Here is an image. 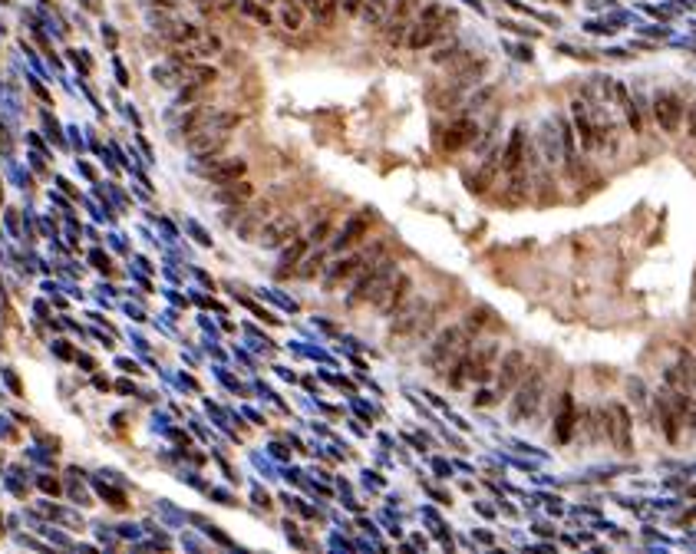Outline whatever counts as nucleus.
Wrapping results in <instances>:
<instances>
[{"label":"nucleus","instance_id":"nucleus-21","mask_svg":"<svg viewBox=\"0 0 696 554\" xmlns=\"http://www.w3.org/2000/svg\"><path fill=\"white\" fill-rule=\"evenodd\" d=\"M307 244H310V241L297 235V238H294V244H291V248L284 251L281 268H277V277H287V274H291V271H294V268H297V264H301V258H304V254H307Z\"/></svg>","mask_w":696,"mask_h":554},{"label":"nucleus","instance_id":"nucleus-18","mask_svg":"<svg viewBox=\"0 0 696 554\" xmlns=\"http://www.w3.org/2000/svg\"><path fill=\"white\" fill-rule=\"evenodd\" d=\"M439 37H442V30H435V27H429V23L416 20V23H409V33H406V40H402V44L409 46V50H423V46H433Z\"/></svg>","mask_w":696,"mask_h":554},{"label":"nucleus","instance_id":"nucleus-3","mask_svg":"<svg viewBox=\"0 0 696 554\" xmlns=\"http://www.w3.org/2000/svg\"><path fill=\"white\" fill-rule=\"evenodd\" d=\"M544 390H548V380H544L541 369H528L522 376V383L515 386V396H511V406H508V419L511 423H528L534 413H538V406L544 400Z\"/></svg>","mask_w":696,"mask_h":554},{"label":"nucleus","instance_id":"nucleus-10","mask_svg":"<svg viewBox=\"0 0 696 554\" xmlns=\"http://www.w3.org/2000/svg\"><path fill=\"white\" fill-rule=\"evenodd\" d=\"M409 291H413V277L400 271V274H396V277L390 281V287L383 291V297L376 301V307H380V310H383L386 317H393L402 304H406V301H409Z\"/></svg>","mask_w":696,"mask_h":554},{"label":"nucleus","instance_id":"nucleus-14","mask_svg":"<svg viewBox=\"0 0 696 554\" xmlns=\"http://www.w3.org/2000/svg\"><path fill=\"white\" fill-rule=\"evenodd\" d=\"M370 235V221L363 215H357V218H350L347 225L337 231V238L330 241V248L334 251H343V248H353V244H360V241L367 238Z\"/></svg>","mask_w":696,"mask_h":554},{"label":"nucleus","instance_id":"nucleus-7","mask_svg":"<svg viewBox=\"0 0 696 554\" xmlns=\"http://www.w3.org/2000/svg\"><path fill=\"white\" fill-rule=\"evenodd\" d=\"M571 112H574V129L584 142V149H600V132H598V119H594V109H591L588 99H574L571 103Z\"/></svg>","mask_w":696,"mask_h":554},{"label":"nucleus","instance_id":"nucleus-1","mask_svg":"<svg viewBox=\"0 0 696 554\" xmlns=\"http://www.w3.org/2000/svg\"><path fill=\"white\" fill-rule=\"evenodd\" d=\"M396 274H400V268L393 258H376L373 264H367L357 274V287L350 291V304H376Z\"/></svg>","mask_w":696,"mask_h":554},{"label":"nucleus","instance_id":"nucleus-30","mask_svg":"<svg viewBox=\"0 0 696 554\" xmlns=\"http://www.w3.org/2000/svg\"><path fill=\"white\" fill-rule=\"evenodd\" d=\"M690 136H693V139H696V109H693V112H690Z\"/></svg>","mask_w":696,"mask_h":554},{"label":"nucleus","instance_id":"nucleus-23","mask_svg":"<svg viewBox=\"0 0 696 554\" xmlns=\"http://www.w3.org/2000/svg\"><path fill=\"white\" fill-rule=\"evenodd\" d=\"M297 277H304V281H310V277H317V274L324 271V254L320 251H307L304 258H301V264L294 268Z\"/></svg>","mask_w":696,"mask_h":554},{"label":"nucleus","instance_id":"nucleus-32","mask_svg":"<svg viewBox=\"0 0 696 554\" xmlns=\"http://www.w3.org/2000/svg\"><path fill=\"white\" fill-rule=\"evenodd\" d=\"M155 4H162L165 11H172V7H175V0H155Z\"/></svg>","mask_w":696,"mask_h":554},{"label":"nucleus","instance_id":"nucleus-9","mask_svg":"<svg viewBox=\"0 0 696 554\" xmlns=\"http://www.w3.org/2000/svg\"><path fill=\"white\" fill-rule=\"evenodd\" d=\"M475 132H479V126H475V119H468V116L449 122V129L442 132V152H462V149H468L475 142Z\"/></svg>","mask_w":696,"mask_h":554},{"label":"nucleus","instance_id":"nucleus-5","mask_svg":"<svg viewBox=\"0 0 696 554\" xmlns=\"http://www.w3.org/2000/svg\"><path fill=\"white\" fill-rule=\"evenodd\" d=\"M297 235H301V218L291 215V211H277V215L258 231V241H261L264 248H281V244H287V241L297 238Z\"/></svg>","mask_w":696,"mask_h":554},{"label":"nucleus","instance_id":"nucleus-16","mask_svg":"<svg viewBox=\"0 0 696 554\" xmlns=\"http://www.w3.org/2000/svg\"><path fill=\"white\" fill-rule=\"evenodd\" d=\"M525 159H528V155H525V132L515 129L508 145L501 149V172H518V169H525Z\"/></svg>","mask_w":696,"mask_h":554},{"label":"nucleus","instance_id":"nucleus-20","mask_svg":"<svg viewBox=\"0 0 696 554\" xmlns=\"http://www.w3.org/2000/svg\"><path fill=\"white\" fill-rule=\"evenodd\" d=\"M221 202H228V205H248L251 198H254V188H251V182H244V178H238V182H228V185H221Z\"/></svg>","mask_w":696,"mask_h":554},{"label":"nucleus","instance_id":"nucleus-26","mask_svg":"<svg viewBox=\"0 0 696 554\" xmlns=\"http://www.w3.org/2000/svg\"><path fill=\"white\" fill-rule=\"evenodd\" d=\"M416 11H419V0H396V7H393V20H409Z\"/></svg>","mask_w":696,"mask_h":554},{"label":"nucleus","instance_id":"nucleus-13","mask_svg":"<svg viewBox=\"0 0 696 554\" xmlns=\"http://www.w3.org/2000/svg\"><path fill=\"white\" fill-rule=\"evenodd\" d=\"M608 419H610L608 435L614 439V446H617L620 452H631V446H633V439H631V413H627L624 406H610Z\"/></svg>","mask_w":696,"mask_h":554},{"label":"nucleus","instance_id":"nucleus-29","mask_svg":"<svg viewBox=\"0 0 696 554\" xmlns=\"http://www.w3.org/2000/svg\"><path fill=\"white\" fill-rule=\"evenodd\" d=\"M360 7H363V0H343V11L347 13H360Z\"/></svg>","mask_w":696,"mask_h":554},{"label":"nucleus","instance_id":"nucleus-4","mask_svg":"<svg viewBox=\"0 0 696 554\" xmlns=\"http://www.w3.org/2000/svg\"><path fill=\"white\" fill-rule=\"evenodd\" d=\"M426 324H429V304L419 301V297H413V301H406V304L396 310V317H393V324H390V337L393 340L416 337Z\"/></svg>","mask_w":696,"mask_h":554},{"label":"nucleus","instance_id":"nucleus-12","mask_svg":"<svg viewBox=\"0 0 696 554\" xmlns=\"http://www.w3.org/2000/svg\"><path fill=\"white\" fill-rule=\"evenodd\" d=\"M495 360H499V343H492V340L479 343L475 350H468V363H472V380H475V383L492 380Z\"/></svg>","mask_w":696,"mask_h":554},{"label":"nucleus","instance_id":"nucleus-24","mask_svg":"<svg viewBox=\"0 0 696 554\" xmlns=\"http://www.w3.org/2000/svg\"><path fill=\"white\" fill-rule=\"evenodd\" d=\"M485 324H489V310H485V307H479V310H472V314L466 317V324H462V330H466L468 337H475V334H479V330H482V327H485Z\"/></svg>","mask_w":696,"mask_h":554},{"label":"nucleus","instance_id":"nucleus-2","mask_svg":"<svg viewBox=\"0 0 696 554\" xmlns=\"http://www.w3.org/2000/svg\"><path fill=\"white\" fill-rule=\"evenodd\" d=\"M472 350V337H468L462 327H449V330H442L439 337L429 343V350H426V363L439 373V376H446L449 367L456 363V360H462Z\"/></svg>","mask_w":696,"mask_h":554},{"label":"nucleus","instance_id":"nucleus-25","mask_svg":"<svg viewBox=\"0 0 696 554\" xmlns=\"http://www.w3.org/2000/svg\"><path fill=\"white\" fill-rule=\"evenodd\" d=\"M406 33H409V20H390V27H386V44L400 46L402 40H406Z\"/></svg>","mask_w":696,"mask_h":554},{"label":"nucleus","instance_id":"nucleus-27","mask_svg":"<svg viewBox=\"0 0 696 554\" xmlns=\"http://www.w3.org/2000/svg\"><path fill=\"white\" fill-rule=\"evenodd\" d=\"M683 373H686V380H690V390L696 393V363H693V357L690 353H683Z\"/></svg>","mask_w":696,"mask_h":554},{"label":"nucleus","instance_id":"nucleus-28","mask_svg":"<svg viewBox=\"0 0 696 554\" xmlns=\"http://www.w3.org/2000/svg\"><path fill=\"white\" fill-rule=\"evenodd\" d=\"M281 17H284V23H287L291 30H297V27H301V7H287Z\"/></svg>","mask_w":696,"mask_h":554},{"label":"nucleus","instance_id":"nucleus-8","mask_svg":"<svg viewBox=\"0 0 696 554\" xmlns=\"http://www.w3.org/2000/svg\"><path fill=\"white\" fill-rule=\"evenodd\" d=\"M525 376V353L522 350H511L505 353L499 363V380H495V396H508Z\"/></svg>","mask_w":696,"mask_h":554},{"label":"nucleus","instance_id":"nucleus-6","mask_svg":"<svg viewBox=\"0 0 696 554\" xmlns=\"http://www.w3.org/2000/svg\"><path fill=\"white\" fill-rule=\"evenodd\" d=\"M683 99L676 96V93H670V89H664V93H657L653 96V116H657V126L664 132H676L680 129V122H683Z\"/></svg>","mask_w":696,"mask_h":554},{"label":"nucleus","instance_id":"nucleus-19","mask_svg":"<svg viewBox=\"0 0 696 554\" xmlns=\"http://www.w3.org/2000/svg\"><path fill=\"white\" fill-rule=\"evenodd\" d=\"M657 416H660V426H664L667 439H670V442H676V439H680V416H676V409L670 406L667 393H664V396H657Z\"/></svg>","mask_w":696,"mask_h":554},{"label":"nucleus","instance_id":"nucleus-11","mask_svg":"<svg viewBox=\"0 0 696 554\" xmlns=\"http://www.w3.org/2000/svg\"><path fill=\"white\" fill-rule=\"evenodd\" d=\"M244 172H248L244 159H218V155L205 165V169H202V175H205L208 182H215V185L238 182V178H244Z\"/></svg>","mask_w":696,"mask_h":554},{"label":"nucleus","instance_id":"nucleus-17","mask_svg":"<svg viewBox=\"0 0 696 554\" xmlns=\"http://www.w3.org/2000/svg\"><path fill=\"white\" fill-rule=\"evenodd\" d=\"M574 400H571V393L561 396V406H558V419H555V439L558 442H567L571 433H574Z\"/></svg>","mask_w":696,"mask_h":554},{"label":"nucleus","instance_id":"nucleus-15","mask_svg":"<svg viewBox=\"0 0 696 554\" xmlns=\"http://www.w3.org/2000/svg\"><path fill=\"white\" fill-rule=\"evenodd\" d=\"M499 172H501V149H495V152H492L489 159L482 162V169L475 172V178H472V185H468V188H472L475 195H485L492 185L499 182Z\"/></svg>","mask_w":696,"mask_h":554},{"label":"nucleus","instance_id":"nucleus-33","mask_svg":"<svg viewBox=\"0 0 696 554\" xmlns=\"http://www.w3.org/2000/svg\"><path fill=\"white\" fill-rule=\"evenodd\" d=\"M304 7H310V11H317V7H320V0H304Z\"/></svg>","mask_w":696,"mask_h":554},{"label":"nucleus","instance_id":"nucleus-31","mask_svg":"<svg viewBox=\"0 0 696 554\" xmlns=\"http://www.w3.org/2000/svg\"><path fill=\"white\" fill-rule=\"evenodd\" d=\"M231 4H235V0H215V7H218V11H228Z\"/></svg>","mask_w":696,"mask_h":554},{"label":"nucleus","instance_id":"nucleus-22","mask_svg":"<svg viewBox=\"0 0 696 554\" xmlns=\"http://www.w3.org/2000/svg\"><path fill=\"white\" fill-rule=\"evenodd\" d=\"M386 11H390V0H363V7H360L367 27H380L383 17H386Z\"/></svg>","mask_w":696,"mask_h":554}]
</instances>
